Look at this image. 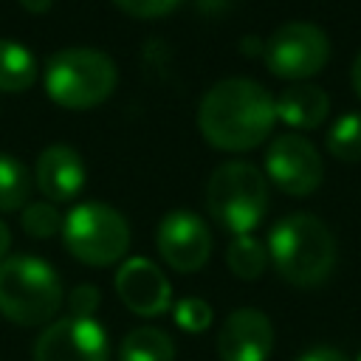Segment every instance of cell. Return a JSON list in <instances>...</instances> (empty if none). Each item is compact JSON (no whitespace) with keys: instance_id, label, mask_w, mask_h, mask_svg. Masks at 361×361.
I'll return each instance as SVG.
<instances>
[{"instance_id":"1","label":"cell","mask_w":361,"mask_h":361,"mask_svg":"<svg viewBox=\"0 0 361 361\" xmlns=\"http://www.w3.org/2000/svg\"><path fill=\"white\" fill-rule=\"evenodd\" d=\"M276 121L274 96L254 79L231 76L206 90L197 104L200 135L226 152H245L259 147Z\"/></svg>"},{"instance_id":"2","label":"cell","mask_w":361,"mask_h":361,"mask_svg":"<svg viewBox=\"0 0 361 361\" xmlns=\"http://www.w3.org/2000/svg\"><path fill=\"white\" fill-rule=\"evenodd\" d=\"M268 259L285 282L296 288H316L336 265L333 231L316 214L293 212L274 223L268 234Z\"/></svg>"},{"instance_id":"3","label":"cell","mask_w":361,"mask_h":361,"mask_svg":"<svg viewBox=\"0 0 361 361\" xmlns=\"http://www.w3.org/2000/svg\"><path fill=\"white\" fill-rule=\"evenodd\" d=\"M65 290L56 271L39 257H6L0 262V313L23 327L45 324L62 307Z\"/></svg>"},{"instance_id":"4","label":"cell","mask_w":361,"mask_h":361,"mask_svg":"<svg viewBox=\"0 0 361 361\" xmlns=\"http://www.w3.org/2000/svg\"><path fill=\"white\" fill-rule=\"evenodd\" d=\"M116 62L96 48H62L45 62V90L68 110L102 104L116 90Z\"/></svg>"},{"instance_id":"5","label":"cell","mask_w":361,"mask_h":361,"mask_svg":"<svg viewBox=\"0 0 361 361\" xmlns=\"http://www.w3.org/2000/svg\"><path fill=\"white\" fill-rule=\"evenodd\" d=\"M209 214L234 237L251 234L268 209V180L248 161L220 164L206 183Z\"/></svg>"},{"instance_id":"6","label":"cell","mask_w":361,"mask_h":361,"mask_svg":"<svg viewBox=\"0 0 361 361\" xmlns=\"http://www.w3.org/2000/svg\"><path fill=\"white\" fill-rule=\"evenodd\" d=\"M65 248L85 265L107 268L118 262L130 248V226L121 212L107 203L87 200L62 217Z\"/></svg>"},{"instance_id":"7","label":"cell","mask_w":361,"mask_h":361,"mask_svg":"<svg viewBox=\"0 0 361 361\" xmlns=\"http://www.w3.org/2000/svg\"><path fill=\"white\" fill-rule=\"evenodd\" d=\"M265 65L279 79H307L316 76L330 59L327 34L305 20L282 23L262 48Z\"/></svg>"},{"instance_id":"8","label":"cell","mask_w":361,"mask_h":361,"mask_svg":"<svg viewBox=\"0 0 361 361\" xmlns=\"http://www.w3.org/2000/svg\"><path fill=\"white\" fill-rule=\"evenodd\" d=\"M265 172L285 195L302 197L319 189L324 178V164L319 149L305 135L282 133L271 141L265 152Z\"/></svg>"},{"instance_id":"9","label":"cell","mask_w":361,"mask_h":361,"mask_svg":"<svg viewBox=\"0 0 361 361\" xmlns=\"http://www.w3.org/2000/svg\"><path fill=\"white\" fill-rule=\"evenodd\" d=\"M34 361H110V341L96 319L68 316L39 333Z\"/></svg>"},{"instance_id":"10","label":"cell","mask_w":361,"mask_h":361,"mask_svg":"<svg viewBox=\"0 0 361 361\" xmlns=\"http://www.w3.org/2000/svg\"><path fill=\"white\" fill-rule=\"evenodd\" d=\"M155 245L164 262L180 274H195L212 254V234L195 212H169L155 231Z\"/></svg>"},{"instance_id":"11","label":"cell","mask_w":361,"mask_h":361,"mask_svg":"<svg viewBox=\"0 0 361 361\" xmlns=\"http://www.w3.org/2000/svg\"><path fill=\"white\" fill-rule=\"evenodd\" d=\"M116 293L127 310H133L135 316H147V319L164 313L172 305L169 279L147 257H133L121 262V268L116 271Z\"/></svg>"},{"instance_id":"12","label":"cell","mask_w":361,"mask_h":361,"mask_svg":"<svg viewBox=\"0 0 361 361\" xmlns=\"http://www.w3.org/2000/svg\"><path fill=\"white\" fill-rule=\"evenodd\" d=\"M274 350V324L262 310L240 307L228 313L217 333L220 361H268Z\"/></svg>"},{"instance_id":"13","label":"cell","mask_w":361,"mask_h":361,"mask_svg":"<svg viewBox=\"0 0 361 361\" xmlns=\"http://www.w3.org/2000/svg\"><path fill=\"white\" fill-rule=\"evenodd\" d=\"M85 161L73 147L65 144H54L45 147L37 158V169H34V180L37 189L51 200V203H62L79 195V189L85 186Z\"/></svg>"},{"instance_id":"14","label":"cell","mask_w":361,"mask_h":361,"mask_svg":"<svg viewBox=\"0 0 361 361\" xmlns=\"http://www.w3.org/2000/svg\"><path fill=\"white\" fill-rule=\"evenodd\" d=\"M276 107V118H282L285 124L296 127V130H313L319 127L327 113H330V99L319 85H290L279 93V99H274Z\"/></svg>"},{"instance_id":"15","label":"cell","mask_w":361,"mask_h":361,"mask_svg":"<svg viewBox=\"0 0 361 361\" xmlns=\"http://www.w3.org/2000/svg\"><path fill=\"white\" fill-rule=\"evenodd\" d=\"M118 361H175V344L164 330L144 324L121 338Z\"/></svg>"},{"instance_id":"16","label":"cell","mask_w":361,"mask_h":361,"mask_svg":"<svg viewBox=\"0 0 361 361\" xmlns=\"http://www.w3.org/2000/svg\"><path fill=\"white\" fill-rule=\"evenodd\" d=\"M37 82V59L14 39H0V90L20 93Z\"/></svg>"},{"instance_id":"17","label":"cell","mask_w":361,"mask_h":361,"mask_svg":"<svg viewBox=\"0 0 361 361\" xmlns=\"http://www.w3.org/2000/svg\"><path fill=\"white\" fill-rule=\"evenodd\" d=\"M226 262H228L234 276L259 279L265 265H268V248L251 234H237L226 248Z\"/></svg>"},{"instance_id":"18","label":"cell","mask_w":361,"mask_h":361,"mask_svg":"<svg viewBox=\"0 0 361 361\" xmlns=\"http://www.w3.org/2000/svg\"><path fill=\"white\" fill-rule=\"evenodd\" d=\"M31 178L23 161L8 152H0V212H17L28 203Z\"/></svg>"},{"instance_id":"19","label":"cell","mask_w":361,"mask_h":361,"mask_svg":"<svg viewBox=\"0 0 361 361\" xmlns=\"http://www.w3.org/2000/svg\"><path fill=\"white\" fill-rule=\"evenodd\" d=\"M327 149L341 161H361V110H350L327 130Z\"/></svg>"},{"instance_id":"20","label":"cell","mask_w":361,"mask_h":361,"mask_svg":"<svg viewBox=\"0 0 361 361\" xmlns=\"http://www.w3.org/2000/svg\"><path fill=\"white\" fill-rule=\"evenodd\" d=\"M20 223H23V231L37 240H45V237H54L56 231H62V214L56 212V206L51 200L28 203L20 214Z\"/></svg>"},{"instance_id":"21","label":"cell","mask_w":361,"mask_h":361,"mask_svg":"<svg viewBox=\"0 0 361 361\" xmlns=\"http://www.w3.org/2000/svg\"><path fill=\"white\" fill-rule=\"evenodd\" d=\"M172 319H175V324H178L180 330H186V333H203V330L212 324L214 313H212V307H209L206 299L186 296V299H180V302L172 305Z\"/></svg>"},{"instance_id":"22","label":"cell","mask_w":361,"mask_h":361,"mask_svg":"<svg viewBox=\"0 0 361 361\" xmlns=\"http://www.w3.org/2000/svg\"><path fill=\"white\" fill-rule=\"evenodd\" d=\"M121 11L141 17V20H152V17H164L169 14L180 0H113Z\"/></svg>"},{"instance_id":"23","label":"cell","mask_w":361,"mask_h":361,"mask_svg":"<svg viewBox=\"0 0 361 361\" xmlns=\"http://www.w3.org/2000/svg\"><path fill=\"white\" fill-rule=\"evenodd\" d=\"M71 305V316H82V319H93V310L99 307V288L96 285H79L71 290L68 296Z\"/></svg>"},{"instance_id":"24","label":"cell","mask_w":361,"mask_h":361,"mask_svg":"<svg viewBox=\"0 0 361 361\" xmlns=\"http://www.w3.org/2000/svg\"><path fill=\"white\" fill-rule=\"evenodd\" d=\"M299 361H347V358H344L336 347H324V344H319V347H310L307 353H302Z\"/></svg>"},{"instance_id":"25","label":"cell","mask_w":361,"mask_h":361,"mask_svg":"<svg viewBox=\"0 0 361 361\" xmlns=\"http://www.w3.org/2000/svg\"><path fill=\"white\" fill-rule=\"evenodd\" d=\"M20 6L25 11H31V14H42V11L51 8V0H20Z\"/></svg>"},{"instance_id":"26","label":"cell","mask_w":361,"mask_h":361,"mask_svg":"<svg viewBox=\"0 0 361 361\" xmlns=\"http://www.w3.org/2000/svg\"><path fill=\"white\" fill-rule=\"evenodd\" d=\"M8 248H11V231H8V226L0 220V262L6 259Z\"/></svg>"},{"instance_id":"27","label":"cell","mask_w":361,"mask_h":361,"mask_svg":"<svg viewBox=\"0 0 361 361\" xmlns=\"http://www.w3.org/2000/svg\"><path fill=\"white\" fill-rule=\"evenodd\" d=\"M353 87H355V93H358V99H361V54H358L355 62H353Z\"/></svg>"},{"instance_id":"28","label":"cell","mask_w":361,"mask_h":361,"mask_svg":"<svg viewBox=\"0 0 361 361\" xmlns=\"http://www.w3.org/2000/svg\"><path fill=\"white\" fill-rule=\"evenodd\" d=\"M355 361H361V350H358V355H355Z\"/></svg>"}]
</instances>
